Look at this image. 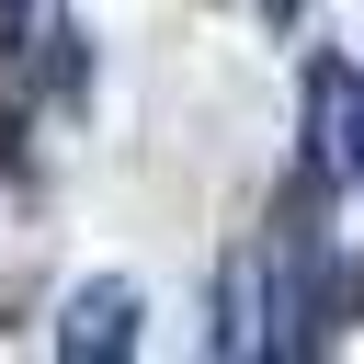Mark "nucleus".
<instances>
[{
	"mask_svg": "<svg viewBox=\"0 0 364 364\" xmlns=\"http://www.w3.org/2000/svg\"><path fill=\"white\" fill-rule=\"evenodd\" d=\"M0 11H34V0H0Z\"/></svg>",
	"mask_w": 364,
	"mask_h": 364,
	"instance_id": "nucleus-5",
	"label": "nucleus"
},
{
	"mask_svg": "<svg viewBox=\"0 0 364 364\" xmlns=\"http://www.w3.org/2000/svg\"><path fill=\"white\" fill-rule=\"evenodd\" d=\"M307 171L330 193L364 182V68L353 57H307Z\"/></svg>",
	"mask_w": 364,
	"mask_h": 364,
	"instance_id": "nucleus-1",
	"label": "nucleus"
},
{
	"mask_svg": "<svg viewBox=\"0 0 364 364\" xmlns=\"http://www.w3.org/2000/svg\"><path fill=\"white\" fill-rule=\"evenodd\" d=\"M216 353H273V318H262V250H228V273H216Z\"/></svg>",
	"mask_w": 364,
	"mask_h": 364,
	"instance_id": "nucleus-3",
	"label": "nucleus"
},
{
	"mask_svg": "<svg viewBox=\"0 0 364 364\" xmlns=\"http://www.w3.org/2000/svg\"><path fill=\"white\" fill-rule=\"evenodd\" d=\"M250 11H262V23H296V11H307V0H250Z\"/></svg>",
	"mask_w": 364,
	"mask_h": 364,
	"instance_id": "nucleus-4",
	"label": "nucleus"
},
{
	"mask_svg": "<svg viewBox=\"0 0 364 364\" xmlns=\"http://www.w3.org/2000/svg\"><path fill=\"white\" fill-rule=\"evenodd\" d=\"M114 353H136V284L125 273H91L57 307V364H114Z\"/></svg>",
	"mask_w": 364,
	"mask_h": 364,
	"instance_id": "nucleus-2",
	"label": "nucleus"
}]
</instances>
